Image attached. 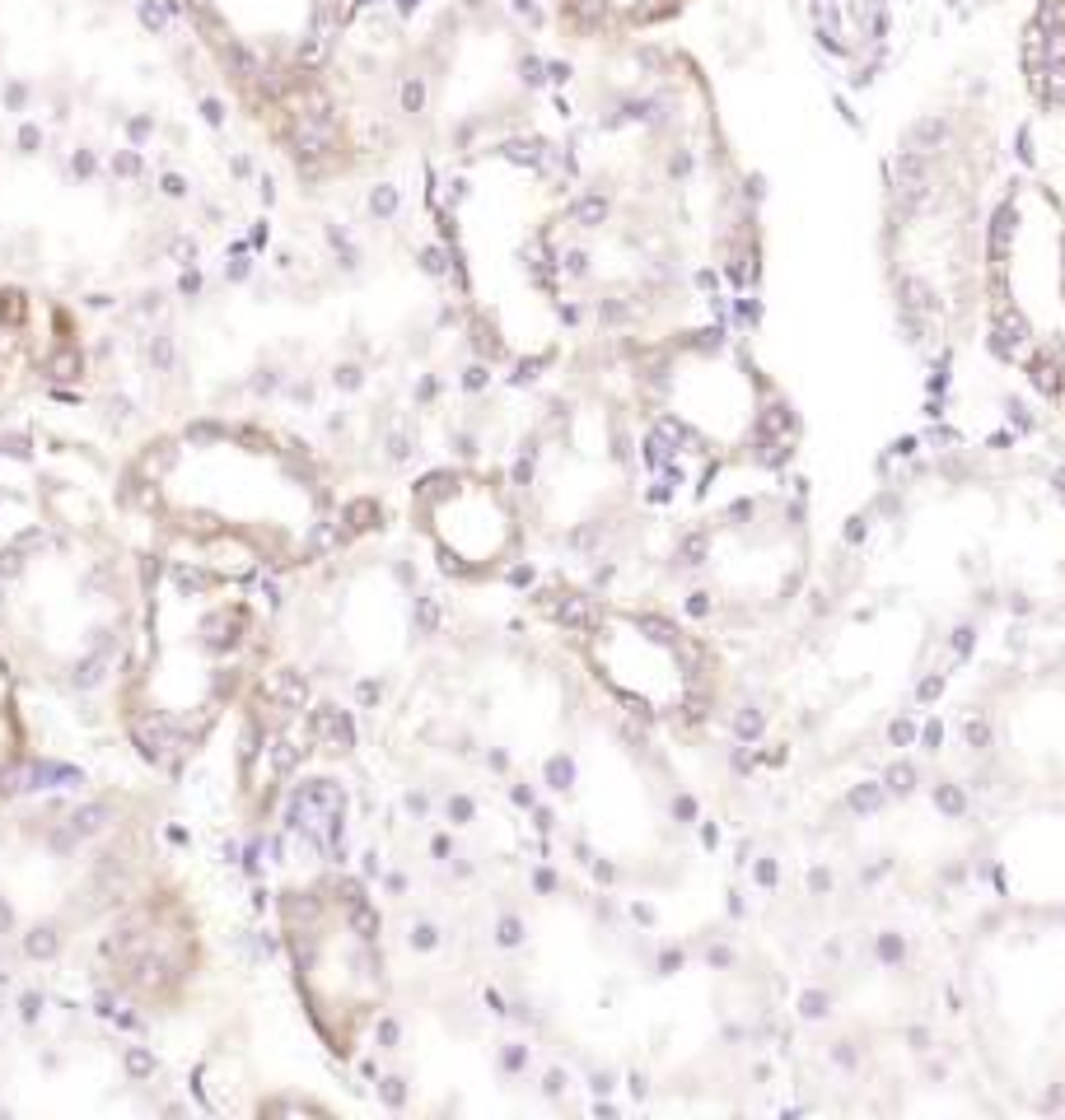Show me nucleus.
Segmentation results:
<instances>
[{"label":"nucleus","instance_id":"aec40b11","mask_svg":"<svg viewBox=\"0 0 1065 1120\" xmlns=\"http://www.w3.org/2000/svg\"><path fill=\"white\" fill-rule=\"evenodd\" d=\"M543 780H547V789H570L575 784V762L570 756H547V766H543Z\"/></svg>","mask_w":1065,"mask_h":1120},{"label":"nucleus","instance_id":"09e8293b","mask_svg":"<svg viewBox=\"0 0 1065 1120\" xmlns=\"http://www.w3.org/2000/svg\"><path fill=\"white\" fill-rule=\"evenodd\" d=\"M94 1013H98V1018H112V1013H118V1009H112V995H108V989L94 999Z\"/></svg>","mask_w":1065,"mask_h":1120},{"label":"nucleus","instance_id":"1a4fd4ad","mask_svg":"<svg viewBox=\"0 0 1065 1120\" xmlns=\"http://www.w3.org/2000/svg\"><path fill=\"white\" fill-rule=\"evenodd\" d=\"M108 668H112V654L89 649L85 659H75V668H71V687H75V691H94V687H104V681H108Z\"/></svg>","mask_w":1065,"mask_h":1120},{"label":"nucleus","instance_id":"f8f14e48","mask_svg":"<svg viewBox=\"0 0 1065 1120\" xmlns=\"http://www.w3.org/2000/svg\"><path fill=\"white\" fill-rule=\"evenodd\" d=\"M276 906H280V916H286L290 924H300V920L314 924L318 916H323V896H318V892H280Z\"/></svg>","mask_w":1065,"mask_h":1120},{"label":"nucleus","instance_id":"c85d7f7f","mask_svg":"<svg viewBox=\"0 0 1065 1120\" xmlns=\"http://www.w3.org/2000/svg\"><path fill=\"white\" fill-rule=\"evenodd\" d=\"M355 701H361V705H369V710H375V705L383 701V681H375V677L355 681Z\"/></svg>","mask_w":1065,"mask_h":1120},{"label":"nucleus","instance_id":"58836bf2","mask_svg":"<svg viewBox=\"0 0 1065 1120\" xmlns=\"http://www.w3.org/2000/svg\"><path fill=\"white\" fill-rule=\"evenodd\" d=\"M533 887H537V892H557V873H551V869H537V873H533Z\"/></svg>","mask_w":1065,"mask_h":1120},{"label":"nucleus","instance_id":"0eeeda50","mask_svg":"<svg viewBox=\"0 0 1065 1120\" xmlns=\"http://www.w3.org/2000/svg\"><path fill=\"white\" fill-rule=\"evenodd\" d=\"M304 756H309V747L290 742L286 733H272V738H267V766H272V776H276V780H290L294 770H300Z\"/></svg>","mask_w":1065,"mask_h":1120},{"label":"nucleus","instance_id":"f257e3e1","mask_svg":"<svg viewBox=\"0 0 1065 1120\" xmlns=\"http://www.w3.org/2000/svg\"><path fill=\"white\" fill-rule=\"evenodd\" d=\"M1023 136L1009 47H982L897 126L879 164V266L902 341L962 393L982 332L991 211Z\"/></svg>","mask_w":1065,"mask_h":1120},{"label":"nucleus","instance_id":"a19ab883","mask_svg":"<svg viewBox=\"0 0 1065 1120\" xmlns=\"http://www.w3.org/2000/svg\"><path fill=\"white\" fill-rule=\"evenodd\" d=\"M258 594H262V602H267V608H280V588L272 584V579H262V584H258Z\"/></svg>","mask_w":1065,"mask_h":1120},{"label":"nucleus","instance_id":"c03bdc74","mask_svg":"<svg viewBox=\"0 0 1065 1120\" xmlns=\"http://www.w3.org/2000/svg\"><path fill=\"white\" fill-rule=\"evenodd\" d=\"M355 383H361V369H351V365L337 369V388H355Z\"/></svg>","mask_w":1065,"mask_h":1120},{"label":"nucleus","instance_id":"f704fd0d","mask_svg":"<svg viewBox=\"0 0 1065 1120\" xmlns=\"http://www.w3.org/2000/svg\"><path fill=\"white\" fill-rule=\"evenodd\" d=\"M421 266H426L430 276H440V272H444V252H440V248H426V252H421Z\"/></svg>","mask_w":1065,"mask_h":1120},{"label":"nucleus","instance_id":"5fc2aeb1","mask_svg":"<svg viewBox=\"0 0 1065 1120\" xmlns=\"http://www.w3.org/2000/svg\"><path fill=\"white\" fill-rule=\"evenodd\" d=\"M197 290H201V276L187 272V276H183V294H197Z\"/></svg>","mask_w":1065,"mask_h":1120},{"label":"nucleus","instance_id":"5701e85b","mask_svg":"<svg viewBox=\"0 0 1065 1120\" xmlns=\"http://www.w3.org/2000/svg\"><path fill=\"white\" fill-rule=\"evenodd\" d=\"M529 1060H533V1050L519 1046V1041H509V1046L500 1050V1070H505V1074H523V1070H529Z\"/></svg>","mask_w":1065,"mask_h":1120},{"label":"nucleus","instance_id":"ea45409f","mask_svg":"<svg viewBox=\"0 0 1065 1120\" xmlns=\"http://www.w3.org/2000/svg\"><path fill=\"white\" fill-rule=\"evenodd\" d=\"M482 999H486V1009H491L496 1018H505V1013H509V1009H505V999H500V989L486 985V995H482Z\"/></svg>","mask_w":1065,"mask_h":1120},{"label":"nucleus","instance_id":"393cba45","mask_svg":"<svg viewBox=\"0 0 1065 1120\" xmlns=\"http://www.w3.org/2000/svg\"><path fill=\"white\" fill-rule=\"evenodd\" d=\"M407 943H412L416 952H435V948H440V930H435L430 920H416L412 934H407Z\"/></svg>","mask_w":1065,"mask_h":1120},{"label":"nucleus","instance_id":"cd10ccee","mask_svg":"<svg viewBox=\"0 0 1065 1120\" xmlns=\"http://www.w3.org/2000/svg\"><path fill=\"white\" fill-rule=\"evenodd\" d=\"M47 845H52L57 855H75V849H80V835H75L71 822H61V827H57L52 835H47Z\"/></svg>","mask_w":1065,"mask_h":1120},{"label":"nucleus","instance_id":"c756f323","mask_svg":"<svg viewBox=\"0 0 1065 1120\" xmlns=\"http://www.w3.org/2000/svg\"><path fill=\"white\" fill-rule=\"evenodd\" d=\"M369 211H375V215H393V211H397V191H393V187H375V197H369Z\"/></svg>","mask_w":1065,"mask_h":1120},{"label":"nucleus","instance_id":"a18cd8bd","mask_svg":"<svg viewBox=\"0 0 1065 1120\" xmlns=\"http://www.w3.org/2000/svg\"><path fill=\"white\" fill-rule=\"evenodd\" d=\"M112 169H118V173H136L140 159H136V154H118V159H112Z\"/></svg>","mask_w":1065,"mask_h":1120},{"label":"nucleus","instance_id":"7ed1b4c3","mask_svg":"<svg viewBox=\"0 0 1065 1120\" xmlns=\"http://www.w3.org/2000/svg\"><path fill=\"white\" fill-rule=\"evenodd\" d=\"M701 0H547V15L566 43L618 51L650 43V33L673 29Z\"/></svg>","mask_w":1065,"mask_h":1120},{"label":"nucleus","instance_id":"f03ea898","mask_svg":"<svg viewBox=\"0 0 1065 1120\" xmlns=\"http://www.w3.org/2000/svg\"><path fill=\"white\" fill-rule=\"evenodd\" d=\"M940 0H800L804 33L832 80L851 94H879L930 37Z\"/></svg>","mask_w":1065,"mask_h":1120},{"label":"nucleus","instance_id":"de8ad7c7","mask_svg":"<svg viewBox=\"0 0 1065 1120\" xmlns=\"http://www.w3.org/2000/svg\"><path fill=\"white\" fill-rule=\"evenodd\" d=\"M551 822H557V817H551V808H533V827L537 831H551Z\"/></svg>","mask_w":1065,"mask_h":1120},{"label":"nucleus","instance_id":"4468645a","mask_svg":"<svg viewBox=\"0 0 1065 1120\" xmlns=\"http://www.w3.org/2000/svg\"><path fill=\"white\" fill-rule=\"evenodd\" d=\"M346 930H351L355 938H365V943H375L379 930H383L379 906H369V901H361V906H346Z\"/></svg>","mask_w":1065,"mask_h":1120},{"label":"nucleus","instance_id":"bb28decb","mask_svg":"<svg viewBox=\"0 0 1065 1120\" xmlns=\"http://www.w3.org/2000/svg\"><path fill=\"white\" fill-rule=\"evenodd\" d=\"M337 901H341V906H361V901H369V896H365V883L351 878V873H341V878H337Z\"/></svg>","mask_w":1065,"mask_h":1120},{"label":"nucleus","instance_id":"b1692460","mask_svg":"<svg viewBox=\"0 0 1065 1120\" xmlns=\"http://www.w3.org/2000/svg\"><path fill=\"white\" fill-rule=\"evenodd\" d=\"M444 813H448V822H454V827H468L472 817H477V803H472L468 794H448V803H444Z\"/></svg>","mask_w":1065,"mask_h":1120},{"label":"nucleus","instance_id":"603ef678","mask_svg":"<svg viewBox=\"0 0 1065 1120\" xmlns=\"http://www.w3.org/2000/svg\"><path fill=\"white\" fill-rule=\"evenodd\" d=\"M389 892H393V896L407 892V878H402V873H389Z\"/></svg>","mask_w":1065,"mask_h":1120},{"label":"nucleus","instance_id":"423d86ee","mask_svg":"<svg viewBox=\"0 0 1065 1120\" xmlns=\"http://www.w3.org/2000/svg\"><path fill=\"white\" fill-rule=\"evenodd\" d=\"M239 626H243V612H211L207 622H201V645L215 649V654H225V649H234L239 645Z\"/></svg>","mask_w":1065,"mask_h":1120},{"label":"nucleus","instance_id":"9b49d317","mask_svg":"<svg viewBox=\"0 0 1065 1120\" xmlns=\"http://www.w3.org/2000/svg\"><path fill=\"white\" fill-rule=\"evenodd\" d=\"M341 523H346V533H375V527H383V505L379 500H346L341 505Z\"/></svg>","mask_w":1065,"mask_h":1120},{"label":"nucleus","instance_id":"c9c22d12","mask_svg":"<svg viewBox=\"0 0 1065 1120\" xmlns=\"http://www.w3.org/2000/svg\"><path fill=\"white\" fill-rule=\"evenodd\" d=\"M361 859H365V864H361V869H365V878H383V859H379V849H365Z\"/></svg>","mask_w":1065,"mask_h":1120},{"label":"nucleus","instance_id":"864d4df0","mask_svg":"<svg viewBox=\"0 0 1065 1120\" xmlns=\"http://www.w3.org/2000/svg\"><path fill=\"white\" fill-rule=\"evenodd\" d=\"M486 766H491V770H509V756H505V752H491V756H486Z\"/></svg>","mask_w":1065,"mask_h":1120},{"label":"nucleus","instance_id":"4c0bfd02","mask_svg":"<svg viewBox=\"0 0 1065 1120\" xmlns=\"http://www.w3.org/2000/svg\"><path fill=\"white\" fill-rule=\"evenodd\" d=\"M407 813H412V817H426V813H430V798H426V794H407Z\"/></svg>","mask_w":1065,"mask_h":1120},{"label":"nucleus","instance_id":"a878e982","mask_svg":"<svg viewBox=\"0 0 1065 1120\" xmlns=\"http://www.w3.org/2000/svg\"><path fill=\"white\" fill-rule=\"evenodd\" d=\"M375 1041H379V1050H397V1046H402V1023H397V1018H379V1023H375Z\"/></svg>","mask_w":1065,"mask_h":1120},{"label":"nucleus","instance_id":"6ab92c4d","mask_svg":"<svg viewBox=\"0 0 1065 1120\" xmlns=\"http://www.w3.org/2000/svg\"><path fill=\"white\" fill-rule=\"evenodd\" d=\"M337 710H341V705H332V701L314 705V710H304V724H309V742H323V738H328V733H332V719H337Z\"/></svg>","mask_w":1065,"mask_h":1120},{"label":"nucleus","instance_id":"f3484780","mask_svg":"<svg viewBox=\"0 0 1065 1120\" xmlns=\"http://www.w3.org/2000/svg\"><path fill=\"white\" fill-rule=\"evenodd\" d=\"M323 747H328V752H355V719H351V710H337Z\"/></svg>","mask_w":1065,"mask_h":1120},{"label":"nucleus","instance_id":"7c9ffc66","mask_svg":"<svg viewBox=\"0 0 1065 1120\" xmlns=\"http://www.w3.org/2000/svg\"><path fill=\"white\" fill-rule=\"evenodd\" d=\"M150 359H155L159 369H169V365H173V346H169V337H159L155 346H150Z\"/></svg>","mask_w":1065,"mask_h":1120},{"label":"nucleus","instance_id":"6e6552de","mask_svg":"<svg viewBox=\"0 0 1065 1120\" xmlns=\"http://www.w3.org/2000/svg\"><path fill=\"white\" fill-rule=\"evenodd\" d=\"M112 817H118V813H112V803H108V798H89V803L71 808V817H66V822L75 827V835H80V841H89V835H98V831H104Z\"/></svg>","mask_w":1065,"mask_h":1120},{"label":"nucleus","instance_id":"39448f33","mask_svg":"<svg viewBox=\"0 0 1065 1120\" xmlns=\"http://www.w3.org/2000/svg\"><path fill=\"white\" fill-rule=\"evenodd\" d=\"M169 976H178V971H169V962L164 957H155V948L150 952H140V957H126V985H136V989H164L169 985Z\"/></svg>","mask_w":1065,"mask_h":1120},{"label":"nucleus","instance_id":"ddd939ff","mask_svg":"<svg viewBox=\"0 0 1065 1120\" xmlns=\"http://www.w3.org/2000/svg\"><path fill=\"white\" fill-rule=\"evenodd\" d=\"M122 1070L132 1084H150V1078L159 1074V1055L150 1050V1046H126L122 1050Z\"/></svg>","mask_w":1065,"mask_h":1120},{"label":"nucleus","instance_id":"3c124183","mask_svg":"<svg viewBox=\"0 0 1065 1120\" xmlns=\"http://www.w3.org/2000/svg\"><path fill=\"white\" fill-rule=\"evenodd\" d=\"M164 191H169V197H183V191H187V183H183V178H178V173H169V178H164Z\"/></svg>","mask_w":1065,"mask_h":1120},{"label":"nucleus","instance_id":"473e14b6","mask_svg":"<svg viewBox=\"0 0 1065 1120\" xmlns=\"http://www.w3.org/2000/svg\"><path fill=\"white\" fill-rule=\"evenodd\" d=\"M159 570H164V565H159V556H146V561H140V584L150 588V584H155V579H159Z\"/></svg>","mask_w":1065,"mask_h":1120},{"label":"nucleus","instance_id":"9d476101","mask_svg":"<svg viewBox=\"0 0 1065 1120\" xmlns=\"http://www.w3.org/2000/svg\"><path fill=\"white\" fill-rule=\"evenodd\" d=\"M300 794L309 798V803H314L323 817H332V813H346V784L328 780V776H318V780H304V789H300Z\"/></svg>","mask_w":1065,"mask_h":1120},{"label":"nucleus","instance_id":"dca6fc26","mask_svg":"<svg viewBox=\"0 0 1065 1120\" xmlns=\"http://www.w3.org/2000/svg\"><path fill=\"white\" fill-rule=\"evenodd\" d=\"M173 584H178V594H211L220 579L211 570H201V565H173Z\"/></svg>","mask_w":1065,"mask_h":1120},{"label":"nucleus","instance_id":"4be33fe9","mask_svg":"<svg viewBox=\"0 0 1065 1120\" xmlns=\"http://www.w3.org/2000/svg\"><path fill=\"white\" fill-rule=\"evenodd\" d=\"M523 938H529V930H523L519 916H500V920H496V943H500V948H519Z\"/></svg>","mask_w":1065,"mask_h":1120},{"label":"nucleus","instance_id":"2eb2a0df","mask_svg":"<svg viewBox=\"0 0 1065 1120\" xmlns=\"http://www.w3.org/2000/svg\"><path fill=\"white\" fill-rule=\"evenodd\" d=\"M24 952H29L33 962H52L57 952H61V934H57V924H33V930L24 934Z\"/></svg>","mask_w":1065,"mask_h":1120},{"label":"nucleus","instance_id":"2f4dec72","mask_svg":"<svg viewBox=\"0 0 1065 1120\" xmlns=\"http://www.w3.org/2000/svg\"><path fill=\"white\" fill-rule=\"evenodd\" d=\"M533 579H537L533 565H515V570H509V584L515 588H533Z\"/></svg>","mask_w":1065,"mask_h":1120},{"label":"nucleus","instance_id":"49530a36","mask_svg":"<svg viewBox=\"0 0 1065 1120\" xmlns=\"http://www.w3.org/2000/svg\"><path fill=\"white\" fill-rule=\"evenodd\" d=\"M112 1023H118L122 1032H140V1018H136V1013H112Z\"/></svg>","mask_w":1065,"mask_h":1120},{"label":"nucleus","instance_id":"e433bc0d","mask_svg":"<svg viewBox=\"0 0 1065 1120\" xmlns=\"http://www.w3.org/2000/svg\"><path fill=\"white\" fill-rule=\"evenodd\" d=\"M509 794H515V803H519V808H537V789H533V784H515Z\"/></svg>","mask_w":1065,"mask_h":1120},{"label":"nucleus","instance_id":"a211bd4d","mask_svg":"<svg viewBox=\"0 0 1065 1120\" xmlns=\"http://www.w3.org/2000/svg\"><path fill=\"white\" fill-rule=\"evenodd\" d=\"M444 622V612H440V598H430V594H421L416 598V608H412V626H416V635H435Z\"/></svg>","mask_w":1065,"mask_h":1120},{"label":"nucleus","instance_id":"8fccbe9b","mask_svg":"<svg viewBox=\"0 0 1065 1120\" xmlns=\"http://www.w3.org/2000/svg\"><path fill=\"white\" fill-rule=\"evenodd\" d=\"M276 952H280V943H276V938L258 934V957H276Z\"/></svg>","mask_w":1065,"mask_h":1120},{"label":"nucleus","instance_id":"412c9836","mask_svg":"<svg viewBox=\"0 0 1065 1120\" xmlns=\"http://www.w3.org/2000/svg\"><path fill=\"white\" fill-rule=\"evenodd\" d=\"M375 1092H379V1102L389 1106V1111H402V1106H407V1078H397V1074H383L375 1084Z\"/></svg>","mask_w":1065,"mask_h":1120},{"label":"nucleus","instance_id":"79ce46f5","mask_svg":"<svg viewBox=\"0 0 1065 1120\" xmlns=\"http://www.w3.org/2000/svg\"><path fill=\"white\" fill-rule=\"evenodd\" d=\"M430 855H435V859H448V855H454V841H448V835H435V841H430Z\"/></svg>","mask_w":1065,"mask_h":1120},{"label":"nucleus","instance_id":"20e7f679","mask_svg":"<svg viewBox=\"0 0 1065 1120\" xmlns=\"http://www.w3.org/2000/svg\"><path fill=\"white\" fill-rule=\"evenodd\" d=\"M262 696L276 701L280 710H290V715H304L309 710V677H304V668H276V673L262 681Z\"/></svg>","mask_w":1065,"mask_h":1120},{"label":"nucleus","instance_id":"37998d69","mask_svg":"<svg viewBox=\"0 0 1065 1120\" xmlns=\"http://www.w3.org/2000/svg\"><path fill=\"white\" fill-rule=\"evenodd\" d=\"M561 1088H566V1074H561V1070H551V1074H547V1084H543V1092H547V1098H557Z\"/></svg>","mask_w":1065,"mask_h":1120},{"label":"nucleus","instance_id":"72a5a7b5","mask_svg":"<svg viewBox=\"0 0 1065 1120\" xmlns=\"http://www.w3.org/2000/svg\"><path fill=\"white\" fill-rule=\"evenodd\" d=\"M19 1013H24V1018H29V1023H37V1018H43V995H24Z\"/></svg>","mask_w":1065,"mask_h":1120}]
</instances>
